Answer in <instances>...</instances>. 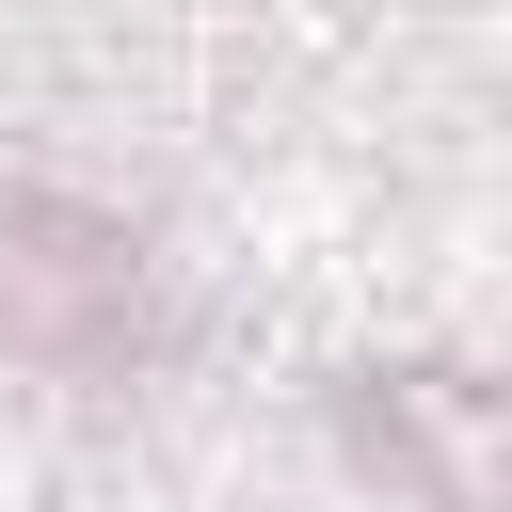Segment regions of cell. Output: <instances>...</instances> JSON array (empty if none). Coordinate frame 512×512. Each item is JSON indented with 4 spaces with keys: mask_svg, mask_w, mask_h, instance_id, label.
I'll use <instances>...</instances> for the list:
<instances>
[{
    "mask_svg": "<svg viewBox=\"0 0 512 512\" xmlns=\"http://www.w3.org/2000/svg\"><path fill=\"white\" fill-rule=\"evenodd\" d=\"M0 352L64 368V384L128 368L144 352V240L80 192H16L0 208Z\"/></svg>",
    "mask_w": 512,
    "mask_h": 512,
    "instance_id": "obj_1",
    "label": "cell"
},
{
    "mask_svg": "<svg viewBox=\"0 0 512 512\" xmlns=\"http://www.w3.org/2000/svg\"><path fill=\"white\" fill-rule=\"evenodd\" d=\"M352 432H368L384 464H416L432 512H480V496H496V384H480V368H368Z\"/></svg>",
    "mask_w": 512,
    "mask_h": 512,
    "instance_id": "obj_2",
    "label": "cell"
}]
</instances>
